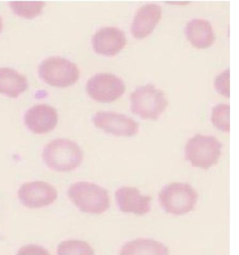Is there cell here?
Wrapping results in <instances>:
<instances>
[{"label": "cell", "mask_w": 239, "mask_h": 255, "mask_svg": "<svg viewBox=\"0 0 239 255\" xmlns=\"http://www.w3.org/2000/svg\"><path fill=\"white\" fill-rule=\"evenodd\" d=\"M229 80L230 70L229 68H227L216 76L215 81L216 90L227 98L230 97Z\"/></svg>", "instance_id": "ffe728a7"}, {"label": "cell", "mask_w": 239, "mask_h": 255, "mask_svg": "<svg viewBox=\"0 0 239 255\" xmlns=\"http://www.w3.org/2000/svg\"><path fill=\"white\" fill-rule=\"evenodd\" d=\"M167 104L165 93L152 84L139 86L130 95L131 111L143 120L158 119Z\"/></svg>", "instance_id": "3957f363"}, {"label": "cell", "mask_w": 239, "mask_h": 255, "mask_svg": "<svg viewBox=\"0 0 239 255\" xmlns=\"http://www.w3.org/2000/svg\"><path fill=\"white\" fill-rule=\"evenodd\" d=\"M58 122V113L48 105L41 104L32 107L24 116L25 125L29 130L36 134L51 131Z\"/></svg>", "instance_id": "8fae6325"}, {"label": "cell", "mask_w": 239, "mask_h": 255, "mask_svg": "<svg viewBox=\"0 0 239 255\" xmlns=\"http://www.w3.org/2000/svg\"><path fill=\"white\" fill-rule=\"evenodd\" d=\"M57 255H95L94 250L83 241L69 240L59 245Z\"/></svg>", "instance_id": "e0dca14e"}, {"label": "cell", "mask_w": 239, "mask_h": 255, "mask_svg": "<svg viewBox=\"0 0 239 255\" xmlns=\"http://www.w3.org/2000/svg\"><path fill=\"white\" fill-rule=\"evenodd\" d=\"M17 255H51L44 248L35 245L24 246L19 250Z\"/></svg>", "instance_id": "44dd1931"}, {"label": "cell", "mask_w": 239, "mask_h": 255, "mask_svg": "<svg viewBox=\"0 0 239 255\" xmlns=\"http://www.w3.org/2000/svg\"><path fill=\"white\" fill-rule=\"evenodd\" d=\"M230 106L220 104L214 107L211 113V122L216 128L223 132L230 131Z\"/></svg>", "instance_id": "d6986e66"}, {"label": "cell", "mask_w": 239, "mask_h": 255, "mask_svg": "<svg viewBox=\"0 0 239 255\" xmlns=\"http://www.w3.org/2000/svg\"><path fill=\"white\" fill-rule=\"evenodd\" d=\"M96 127L116 136H131L138 131L136 121L125 115L110 111L98 112L93 117Z\"/></svg>", "instance_id": "ba28073f"}, {"label": "cell", "mask_w": 239, "mask_h": 255, "mask_svg": "<svg viewBox=\"0 0 239 255\" xmlns=\"http://www.w3.org/2000/svg\"><path fill=\"white\" fill-rule=\"evenodd\" d=\"M120 255H168V250L153 239H137L125 244Z\"/></svg>", "instance_id": "2e32d148"}, {"label": "cell", "mask_w": 239, "mask_h": 255, "mask_svg": "<svg viewBox=\"0 0 239 255\" xmlns=\"http://www.w3.org/2000/svg\"><path fill=\"white\" fill-rule=\"evenodd\" d=\"M48 167L59 172H69L81 165L83 153L73 141L58 138L48 143L42 154Z\"/></svg>", "instance_id": "6da1fadb"}, {"label": "cell", "mask_w": 239, "mask_h": 255, "mask_svg": "<svg viewBox=\"0 0 239 255\" xmlns=\"http://www.w3.org/2000/svg\"><path fill=\"white\" fill-rule=\"evenodd\" d=\"M10 8L20 17L33 19L40 14L45 6L44 1H10Z\"/></svg>", "instance_id": "ac0fdd59"}, {"label": "cell", "mask_w": 239, "mask_h": 255, "mask_svg": "<svg viewBox=\"0 0 239 255\" xmlns=\"http://www.w3.org/2000/svg\"><path fill=\"white\" fill-rule=\"evenodd\" d=\"M41 79L55 87L64 88L76 83L80 71L76 64L67 59L54 56L45 59L38 68Z\"/></svg>", "instance_id": "8992f818"}, {"label": "cell", "mask_w": 239, "mask_h": 255, "mask_svg": "<svg viewBox=\"0 0 239 255\" xmlns=\"http://www.w3.org/2000/svg\"><path fill=\"white\" fill-rule=\"evenodd\" d=\"M73 203L84 213L102 214L110 207L108 191L97 184L88 182H77L68 191Z\"/></svg>", "instance_id": "7a4b0ae2"}, {"label": "cell", "mask_w": 239, "mask_h": 255, "mask_svg": "<svg viewBox=\"0 0 239 255\" xmlns=\"http://www.w3.org/2000/svg\"><path fill=\"white\" fill-rule=\"evenodd\" d=\"M124 31L116 27H104L99 29L92 38L93 49L98 54L115 56L126 44Z\"/></svg>", "instance_id": "30bf717a"}, {"label": "cell", "mask_w": 239, "mask_h": 255, "mask_svg": "<svg viewBox=\"0 0 239 255\" xmlns=\"http://www.w3.org/2000/svg\"><path fill=\"white\" fill-rule=\"evenodd\" d=\"M162 9L155 3L145 4L135 13L131 26L134 37L143 38L151 34L160 20Z\"/></svg>", "instance_id": "4fadbf2b"}, {"label": "cell", "mask_w": 239, "mask_h": 255, "mask_svg": "<svg viewBox=\"0 0 239 255\" xmlns=\"http://www.w3.org/2000/svg\"><path fill=\"white\" fill-rule=\"evenodd\" d=\"M115 197L120 210L123 213L143 216L151 211V197L142 195L136 188H120L116 191Z\"/></svg>", "instance_id": "7c38bea8"}, {"label": "cell", "mask_w": 239, "mask_h": 255, "mask_svg": "<svg viewBox=\"0 0 239 255\" xmlns=\"http://www.w3.org/2000/svg\"><path fill=\"white\" fill-rule=\"evenodd\" d=\"M222 150V143L215 136L197 134L186 143L185 158L193 167L207 170L218 163Z\"/></svg>", "instance_id": "5b68a950"}, {"label": "cell", "mask_w": 239, "mask_h": 255, "mask_svg": "<svg viewBox=\"0 0 239 255\" xmlns=\"http://www.w3.org/2000/svg\"><path fill=\"white\" fill-rule=\"evenodd\" d=\"M197 191L185 183H173L159 193V202L166 213L181 216L194 209L198 200Z\"/></svg>", "instance_id": "277c9868"}, {"label": "cell", "mask_w": 239, "mask_h": 255, "mask_svg": "<svg viewBox=\"0 0 239 255\" xmlns=\"http://www.w3.org/2000/svg\"><path fill=\"white\" fill-rule=\"evenodd\" d=\"M185 34L191 44L199 49L210 47L215 38L211 22L199 18L191 19L188 22L185 27Z\"/></svg>", "instance_id": "5bb4252c"}, {"label": "cell", "mask_w": 239, "mask_h": 255, "mask_svg": "<svg viewBox=\"0 0 239 255\" xmlns=\"http://www.w3.org/2000/svg\"><path fill=\"white\" fill-rule=\"evenodd\" d=\"M28 87L26 77L12 68L0 67V94L16 99Z\"/></svg>", "instance_id": "9a60e30c"}, {"label": "cell", "mask_w": 239, "mask_h": 255, "mask_svg": "<svg viewBox=\"0 0 239 255\" xmlns=\"http://www.w3.org/2000/svg\"><path fill=\"white\" fill-rule=\"evenodd\" d=\"M18 197L24 206L38 209L53 203L58 197V193L46 182L34 181L22 184L18 191Z\"/></svg>", "instance_id": "9c48e42d"}, {"label": "cell", "mask_w": 239, "mask_h": 255, "mask_svg": "<svg viewBox=\"0 0 239 255\" xmlns=\"http://www.w3.org/2000/svg\"><path fill=\"white\" fill-rule=\"evenodd\" d=\"M2 29H3V21H2L1 16H0V33H1Z\"/></svg>", "instance_id": "7402d4cb"}, {"label": "cell", "mask_w": 239, "mask_h": 255, "mask_svg": "<svg viewBox=\"0 0 239 255\" xmlns=\"http://www.w3.org/2000/svg\"><path fill=\"white\" fill-rule=\"evenodd\" d=\"M86 89L89 96L93 100L110 103L124 94L126 86L122 79L116 75L101 73L89 79Z\"/></svg>", "instance_id": "52a82bcc"}]
</instances>
